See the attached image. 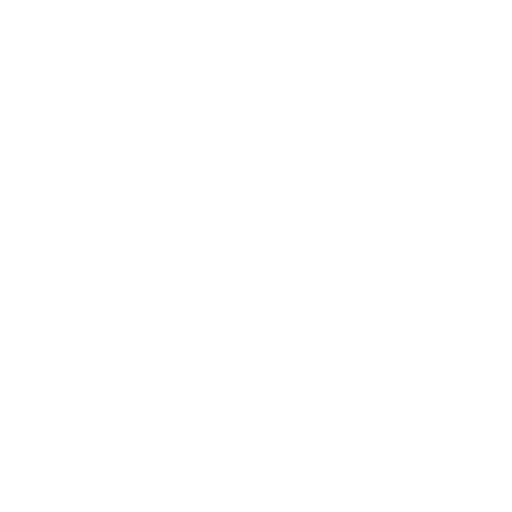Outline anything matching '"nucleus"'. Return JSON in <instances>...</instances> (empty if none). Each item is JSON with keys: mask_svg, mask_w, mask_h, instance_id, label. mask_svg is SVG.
I'll list each match as a JSON object with an SVG mask.
<instances>
[]
</instances>
